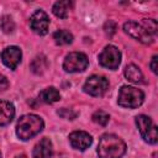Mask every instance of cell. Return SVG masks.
<instances>
[{
    "label": "cell",
    "mask_w": 158,
    "mask_h": 158,
    "mask_svg": "<svg viewBox=\"0 0 158 158\" xmlns=\"http://www.w3.org/2000/svg\"><path fill=\"white\" fill-rule=\"evenodd\" d=\"M48 67V60L44 56H37L32 62H31V70L35 73V74H42L43 72H46Z\"/></svg>",
    "instance_id": "17"
},
{
    "label": "cell",
    "mask_w": 158,
    "mask_h": 158,
    "mask_svg": "<svg viewBox=\"0 0 158 158\" xmlns=\"http://www.w3.org/2000/svg\"><path fill=\"white\" fill-rule=\"evenodd\" d=\"M59 99H60V94L53 86L47 88V89H44L40 93V100L46 102V104H53V102L58 101Z\"/></svg>",
    "instance_id": "14"
},
{
    "label": "cell",
    "mask_w": 158,
    "mask_h": 158,
    "mask_svg": "<svg viewBox=\"0 0 158 158\" xmlns=\"http://www.w3.org/2000/svg\"><path fill=\"white\" fill-rule=\"evenodd\" d=\"M142 26L147 30V32H148L151 36L154 37V35L157 33V28H158V26H157V21H156V20H153V19H144Z\"/></svg>",
    "instance_id": "21"
},
{
    "label": "cell",
    "mask_w": 158,
    "mask_h": 158,
    "mask_svg": "<svg viewBox=\"0 0 158 158\" xmlns=\"http://www.w3.org/2000/svg\"><path fill=\"white\" fill-rule=\"evenodd\" d=\"M125 77L127 78V80H130L132 83H141L143 79L142 72L135 64H130L125 68Z\"/></svg>",
    "instance_id": "15"
},
{
    "label": "cell",
    "mask_w": 158,
    "mask_h": 158,
    "mask_svg": "<svg viewBox=\"0 0 158 158\" xmlns=\"http://www.w3.org/2000/svg\"><path fill=\"white\" fill-rule=\"evenodd\" d=\"M99 63L107 69H117L121 63V53L117 47L109 44L99 56Z\"/></svg>",
    "instance_id": "6"
},
{
    "label": "cell",
    "mask_w": 158,
    "mask_h": 158,
    "mask_svg": "<svg viewBox=\"0 0 158 158\" xmlns=\"http://www.w3.org/2000/svg\"><path fill=\"white\" fill-rule=\"evenodd\" d=\"M136 123L138 126L139 133L142 138L148 143H157L158 133H157V126L153 125L152 120L146 115H139L136 117Z\"/></svg>",
    "instance_id": "4"
},
{
    "label": "cell",
    "mask_w": 158,
    "mask_h": 158,
    "mask_svg": "<svg viewBox=\"0 0 158 158\" xmlns=\"http://www.w3.org/2000/svg\"><path fill=\"white\" fill-rule=\"evenodd\" d=\"M126 152L125 142L115 135L101 136L98 146L99 158H121Z\"/></svg>",
    "instance_id": "1"
},
{
    "label": "cell",
    "mask_w": 158,
    "mask_h": 158,
    "mask_svg": "<svg viewBox=\"0 0 158 158\" xmlns=\"http://www.w3.org/2000/svg\"><path fill=\"white\" fill-rule=\"evenodd\" d=\"M15 158H27V157H26L25 154H20V156H16Z\"/></svg>",
    "instance_id": "26"
},
{
    "label": "cell",
    "mask_w": 158,
    "mask_h": 158,
    "mask_svg": "<svg viewBox=\"0 0 158 158\" xmlns=\"http://www.w3.org/2000/svg\"><path fill=\"white\" fill-rule=\"evenodd\" d=\"M43 128V121L40 116L37 115H25L22 116L19 121H17V126H16V133L17 136L27 141L32 137H35L36 135H38Z\"/></svg>",
    "instance_id": "2"
},
{
    "label": "cell",
    "mask_w": 158,
    "mask_h": 158,
    "mask_svg": "<svg viewBox=\"0 0 158 158\" xmlns=\"http://www.w3.org/2000/svg\"><path fill=\"white\" fill-rule=\"evenodd\" d=\"M105 32H106V35H109L110 37L116 32V30H117V26H116V23L114 22V21H107L106 23H105Z\"/></svg>",
    "instance_id": "23"
},
{
    "label": "cell",
    "mask_w": 158,
    "mask_h": 158,
    "mask_svg": "<svg viewBox=\"0 0 158 158\" xmlns=\"http://www.w3.org/2000/svg\"><path fill=\"white\" fill-rule=\"evenodd\" d=\"M53 153L52 142L49 138H42L33 148V158H51Z\"/></svg>",
    "instance_id": "12"
},
{
    "label": "cell",
    "mask_w": 158,
    "mask_h": 158,
    "mask_svg": "<svg viewBox=\"0 0 158 158\" xmlns=\"http://www.w3.org/2000/svg\"><path fill=\"white\" fill-rule=\"evenodd\" d=\"M57 114L63 117V118H67V120H74L77 116H78V112L73 111L72 109H60L57 111Z\"/></svg>",
    "instance_id": "22"
},
{
    "label": "cell",
    "mask_w": 158,
    "mask_h": 158,
    "mask_svg": "<svg viewBox=\"0 0 158 158\" xmlns=\"http://www.w3.org/2000/svg\"><path fill=\"white\" fill-rule=\"evenodd\" d=\"M30 26L33 30V32H36L40 36H43L48 32V26H49V19L47 16V14L42 10L36 11L31 19H30Z\"/></svg>",
    "instance_id": "9"
},
{
    "label": "cell",
    "mask_w": 158,
    "mask_h": 158,
    "mask_svg": "<svg viewBox=\"0 0 158 158\" xmlns=\"http://www.w3.org/2000/svg\"><path fill=\"white\" fill-rule=\"evenodd\" d=\"M72 7V2L65 0V1H57L54 5H53V14L57 16V17H60V19H65L68 16V12H69V9Z\"/></svg>",
    "instance_id": "16"
},
{
    "label": "cell",
    "mask_w": 158,
    "mask_h": 158,
    "mask_svg": "<svg viewBox=\"0 0 158 158\" xmlns=\"http://www.w3.org/2000/svg\"><path fill=\"white\" fill-rule=\"evenodd\" d=\"M0 158H1V153H0Z\"/></svg>",
    "instance_id": "27"
},
{
    "label": "cell",
    "mask_w": 158,
    "mask_h": 158,
    "mask_svg": "<svg viewBox=\"0 0 158 158\" xmlns=\"http://www.w3.org/2000/svg\"><path fill=\"white\" fill-rule=\"evenodd\" d=\"M69 142L73 148L79 151H85L93 142V138L89 133L84 131H75L69 135Z\"/></svg>",
    "instance_id": "11"
},
{
    "label": "cell",
    "mask_w": 158,
    "mask_h": 158,
    "mask_svg": "<svg viewBox=\"0 0 158 158\" xmlns=\"http://www.w3.org/2000/svg\"><path fill=\"white\" fill-rule=\"evenodd\" d=\"M109 89V81L105 77L91 75L84 84V91L93 96H101Z\"/></svg>",
    "instance_id": "7"
},
{
    "label": "cell",
    "mask_w": 158,
    "mask_h": 158,
    "mask_svg": "<svg viewBox=\"0 0 158 158\" xmlns=\"http://www.w3.org/2000/svg\"><path fill=\"white\" fill-rule=\"evenodd\" d=\"M109 120H110L109 114H106V112L102 111V110H98V111H95L94 115H93V121H94L95 123L100 125V126H105V125L109 122Z\"/></svg>",
    "instance_id": "19"
},
{
    "label": "cell",
    "mask_w": 158,
    "mask_h": 158,
    "mask_svg": "<svg viewBox=\"0 0 158 158\" xmlns=\"http://www.w3.org/2000/svg\"><path fill=\"white\" fill-rule=\"evenodd\" d=\"M89 64L88 57L84 53L80 52H72L69 53L63 63V68L65 72L69 73H78V72H83L86 69Z\"/></svg>",
    "instance_id": "5"
},
{
    "label": "cell",
    "mask_w": 158,
    "mask_h": 158,
    "mask_svg": "<svg viewBox=\"0 0 158 158\" xmlns=\"http://www.w3.org/2000/svg\"><path fill=\"white\" fill-rule=\"evenodd\" d=\"M123 31L130 35L131 37L138 40L139 42L142 43H151L153 41V36H151L147 30L141 25V23H137L135 21H127L123 23Z\"/></svg>",
    "instance_id": "8"
},
{
    "label": "cell",
    "mask_w": 158,
    "mask_h": 158,
    "mask_svg": "<svg viewBox=\"0 0 158 158\" xmlns=\"http://www.w3.org/2000/svg\"><path fill=\"white\" fill-rule=\"evenodd\" d=\"M0 26H1V30L5 33H11L15 30V23H14L12 19L10 16H2L1 22H0Z\"/></svg>",
    "instance_id": "20"
},
{
    "label": "cell",
    "mask_w": 158,
    "mask_h": 158,
    "mask_svg": "<svg viewBox=\"0 0 158 158\" xmlns=\"http://www.w3.org/2000/svg\"><path fill=\"white\" fill-rule=\"evenodd\" d=\"M144 99V94L142 90L135 88V86H128L123 85L120 91H118V105L122 107H128V109H135L138 107Z\"/></svg>",
    "instance_id": "3"
},
{
    "label": "cell",
    "mask_w": 158,
    "mask_h": 158,
    "mask_svg": "<svg viewBox=\"0 0 158 158\" xmlns=\"http://www.w3.org/2000/svg\"><path fill=\"white\" fill-rule=\"evenodd\" d=\"M9 88V80L6 79V77L0 74V91H4Z\"/></svg>",
    "instance_id": "24"
},
{
    "label": "cell",
    "mask_w": 158,
    "mask_h": 158,
    "mask_svg": "<svg viewBox=\"0 0 158 158\" xmlns=\"http://www.w3.org/2000/svg\"><path fill=\"white\" fill-rule=\"evenodd\" d=\"M53 38H54V42L59 46L69 44V43L73 42V35L69 31H65V30H59V31L54 32Z\"/></svg>",
    "instance_id": "18"
},
{
    "label": "cell",
    "mask_w": 158,
    "mask_h": 158,
    "mask_svg": "<svg viewBox=\"0 0 158 158\" xmlns=\"http://www.w3.org/2000/svg\"><path fill=\"white\" fill-rule=\"evenodd\" d=\"M151 69H152V72L154 73V74H157L158 73V68H157V56H153V58H152V60H151Z\"/></svg>",
    "instance_id": "25"
},
{
    "label": "cell",
    "mask_w": 158,
    "mask_h": 158,
    "mask_svg": "<svg viewBox=\"0 0 158 158\" xmlns=\"http://www.w3.org/2000/svg\"><path fill=\"white\" fill-rule=\"evenodd\" d=\"M15 116L14 105L9 101H0V126H5L12 121Z\"/></svg>",
    "instance_id": "13"
},
{
    "label": "cell",
    "mask_w": 158,
    "mask_h": 158,
    "mask_svg": "<svg viewBox=\"0 0 158 158\" xmlns=\"http://www.w3.org/2000/svg\"><path fill=\"white\" fill-rule=\"evenodd\" d=\"M21 56L22 54H21L20 48L11 46V47H7L2 51L1 59L6 67H9L10 69H16V67L19 65V63L21 60Z\"/></svg>",
    "instance_id": "10"
}]
</instances>
